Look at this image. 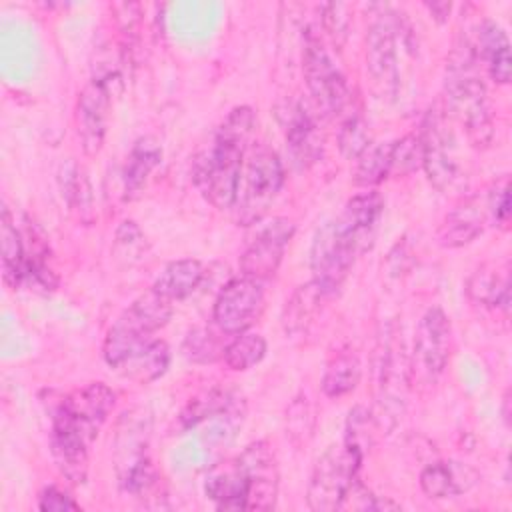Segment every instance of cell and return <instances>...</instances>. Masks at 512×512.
Masks as SVG:
<instances>
[{
  "label": "cell",
  "mask_w": 512,
  "mask_h": 512,
  "mask_svg": "<svg viewBox=\"0 0 512 512\" xmlns=\"http://www.w3.org/2000/svg\"><path fill=\"white\" fill-rule=\"evenodd\" d=\"M254 124L256 116L250 106L232 108L216 128L210 146L192 162L194 186L218 210L234 206Z\"/></svg>",
  "instance_id": "cell-1"
},
{
  "label": "cell",
  "mask_w": 512,
  "mask_h": 512,
  "mask_svg": "<svg viewBox=\"0 0 512 512\" xmlns=\"http://www.w3.org/2000/svg\"><path fill=\"white\" fill-rule=\"evenodd\" d=\"M476 54L468 38L460 40L446 66L448 108L464 124L468 140L476 148H486L494 138L492 116L486 98V86L474 72Z\"/></svg>",
  "instance_id": "cell-2"
},
{
  "label": "cell",
  "mask_w": 512,
  "mask_h": 512,
  "mask_svg": "<svg viewBox=\"0 0 512 512\" xmlns=\"http://www.w3.org/2000/svg\"><path fill=\"white\" fill-rule=\"evenodd\" d=\"M284 184V168L278 154L258 144L242 164L238 194L234 200V220L240 226L258 224Z\"/></svg>",
  "instance_id": "cell-3"
},
{
  "label": "cell",
  "mask_w": 512,
  "mask_h": 512,
  "mask_svg": "<svg viewBox=\"0 0 512 512\" xmlns=\"http://www.w3.org/2000/svg\"><path fill=\"white\" fill-rule=\"evenodd\" d=\"M362 456L364 452L358 446L344 440L338 446H330L318 458L306 490L310 510L334 512L342 508L348 490L358 480Z\"/></svg>",
  "instance_id": "cell-4"
},
{
  "label": "cell",
  "mask_w": 512,
  "mask_h": 512,
  "mask_svg": "<svg viewBox=\"0 0 512 512\" xmlns=\"http://www.w3.org/2000/svg\"><path fill=\"white\" fill-rule=\"evenodd\" d=\"M362 252L364 246L352 234L342 230L336 220L324 222L316 230L310 248L312 280L326 296L336 294L352 270L356 256Z\"/></svg>",
  "instance_id": "cell-5"
},
{
  "label": "cell",
  "mask_w": 512,
  "mask_h": 512,
  "mask_svg": "<svg viewBox=\"0 0 512 512\" xmlns=\"http://www.w3.org/2000/svg\"><path fill=\"white\" fill-rule=\"evenodd\" d=\"M148 418L144 412L124 414L116 434V470L124 492L142 496L156 484V472L148 458Z\"/></svg>",
  "instance_id": "cell-6"
},
{
  "label": "cell",
  "mask_w": 512,
  "mask_h": 512,
  "mask_svg": "<svg viewBox=\"0 0 512 512\" xmlns=\"http://www.w3.org/2000/svg\"><path fill=\"white\" fill-rule=\"evenodd\" d=\"M302 72L316 110L328 118L340 114L348 102L346 78L342 76L312 28H308L304 36Z\"/></svg>",
  "instance_id": "cell-7"
},
{
  "label": "cell",
  "mask_w": 512,
  "mask_h": 512,
  "mask_svg": "<svg viewBox=\"0 0 512 512\" xmlns=\"http://www.w3.org/2000/svg\"><path fill=\"white\" fill-rule=\"evenodd\" d=\"M50 448L60 474L72 484H84L88 474V446L94 440L64 408L62 398L50 408Z\"/></svg>",
  "instance_id": "cell-8"
},
{
  "label": "cell",
  "mask_w": 512,
  "mask_h": 512,
  "mask_svg": "<svg viewBox=\"0 0 512 512\" xmlns=\"http://www.w3.org/2000/svg\"><path fill=\"white\" fill-rule=\"evenodd\" d=\"M418 136L422 142V168L430 184L444 194L458 190L464 184V176L452 156V138L438 110L426 114Z\"/></svg>",
  "instance_id": "cell-9"
},
{
  "label": "cell",
  "mask_w": 512,
  "mask_h": 512,
  "mask_svg": "<svg viewBox=\"0 0 512 512\" xmlns=\"http://www.w3.org/2000/svg\"><path fill=\"white\" fill-rule=\"evenodd\" d=\"M264 308V288L260 280L234 278L222 286L214 300L212 320L224 334L246 332Z\"/></svg>",
  "instance_id": "cell-10"
},
{
  "label": "cell",
  "mask_w": 512,
  "mask_h": 512,
  "mask_svg": "<svg viewBox=\"0 0 512 512\" xmlns=\"http://www.w3.org/2000/svg\"><path fill=\"white\" fill-rule=\"evenodd\" d=\"M452 344V326L446 312L438 306H432L420 318L416 338H414V360L410 364L412 372L436 380L450 358Z\"/></svg>",
  "instance_id": "cell-11"
},
{
  "label": "cell",
  "mask_w": 512,
  "mask_h": 512,
  "mask_svg": "<svg viewBox=\"0 0 512 512\" xmlns=\"http://www.w3.org/2000/svg\"><path fill=\"white\" fill-rule=\"evenodd\" d=\"M294 232L296 226L288 218H272V222L262 226L240 256L242 276L260 282L272 278L282 264L286 246Z\"/></svg>",
  "instance_id": "cell-12"
},
{
  "label": "cell",
  "mask_w": 512,
  "mask_h": 512,
  "mask_svg": "<svg viewBox=\"0 0 512 512\" xmlns=\"http://www.w3.org/2000/svg\"><path fill=\"white\" fill-rule=\"evenodd\" d=\"M234 462L248 484L246 510H272L278 498V466L272 446L266 440H256Z\"/></svg>",
  "instance_id": "cell-13"
},
{
  "label": "cell",
  "mask_w": 512,
  "mask_h": 512,
  "mask_svg": "<svg viewBox=\"0 0 512 512\" xmlns=\"http://www.w3.org/2000/svg\"><path fill=\"white\" fill-rule=\"evenodd\" d=\"M112 82L94 76L80 92L76 104V126L84 154L94 156L100 152L108 126V112L112 102Z\"/></svg>",
  "instance_id": "cell-14"
},
{
  "label": "cell",
  "mask_w": 512,
  "mask_h": 512,
  "mask_svg": "<svg viewBox=\"0 0 512 512\" xmlns=\"http://www.w3.org/2000/svg\"><path fill=\"white\" fill-rule=\"evenodd\" d=\"M398 22L392 14H382L368 26L366 34V68L372 80L382 88V94H396L398 58H396Z\"/></svg>",
  "instance_id": "cell-15"
},
{
  "label": "cell",
  "mask_w": 512,
  "mask_h": 512,
  "mask_svg": "<svg viewBox=\"0 0 512 512\" xmlns=\"http://www.w3.org/2000/svg\"><path fill=\"white\" fill-rule=\"evenodd\" d=\"M278 118L284 128L286 146L298 168H308L320 160L324 138L314 114L302 102H284L278 106Z\"/></svg>",
  "instance_id": "cell-16"
},
{
  "label": "cell",
  "mask_w": 512,
  "mask_h": 512,
  "mask_svg": "<svg viewBox=\"0 0 512 512\" xmlns=\"http://www.w3.org/2000/svg\"><path fill=\"white\" fill-rule=\"evenodd\" d=\"M64 408L70 416L96 438L100 426L106 422L108 414L116 404V392L104 382H90L66 396H62Z\"/></svg>",
  "instance_id": "cell-17"
},
{
  "label": "cell",
  "mask_w": 512,
  "mask_h": 512,
  "mask_svg": "<svg viewBox=\"0 0 512 512\" xmlns=\"http://www.w3.org/2000/svg\"><path fill=\"white\" fill-rule=\"evenodd\" d=\"M478 480V470L458 460H438L420 472V488L428 498L434 500L460 496L474 488Z\"/></svg>",
  "instance_id": "cell-18"
},
{
  "label": "cell",
  "mask_w": 512,
  "mask_h": 512,
  "mask_svg": "<svg viewBox=\"0 0 512 512\" xmlns=\"http://www.w3.org/2000/svg\"><path fill=\"white\" fill-rule=\"evenodd\" d=\"M382 212H384L382 194L376 190H368L352 196L344 204V210L340 212V216L334 220L342 230L352 234L364 246V250H368Z\"/></svg>",
  "instance_id": "cell-19"
},
{
  "label": "cell",
  "mask_w": 512,
  "mask_h": 512,
  "mask_svg": "<svg viewBox=\"0 0 512 512\" xmlns=\"http://www.w3.org/2000/svg\"><path fill=\"white\" fill-rule=\"evenodd\" d=\"M484 230V208L478 198H464L454 206L438 228V242L444 248H462L476 240Z\"/></svg>",
  "instance_id": "cell-20"
},
{
  "label": "cell",
  "mask_w": 512,
  "mask_h": 512,
  "mask_svg": "<svg viewBox=\"0 0 512 512\" xmlns=\"http://www.w3.org/2000/svg\"><path fill=\"white\" fill-rule=\"evenodd\" d=\"M172 316V302L154 292L152 288L140 294L116 320L114 324L144 336H152L164 328Z\"/></svg>",
  "instance_id": "cell-21"
},
{
  "label": "cell",
  "mask_w": 512,
  "mask_h": 512,
  "mask_svg": "<svg viewBox=\"0 0 512 512\" xmlns=\"http://www.w3.org/2000/svg\"><path fill=\"white\" fill-rule=\"evenodd\" d=\"M162 162V146L152 136H142L134 142L122 172L124 200H134L146 186L152 170Z\"/></svg>",
  "instance_id": "cell-22"
},
{
  "label": "cell",
  "mask_w": 512,
  "mask_h": 512,
  "mask_svg": "<svg viewBox=\"0 0 512 512\" xmlns=\"http://www.w3.org/2000/svg\"><path fill=\"white\" fill-rule=\"evenodd\" d=\"M472 300L508 314L510 310V268L508 264H484L468 280Z\"/></svg>",
  "instance_id": "cell-23"
},
{
  "label": "cell",
  "mask_w": 512,
  "mask_h": 512,
  "mask_svg": "<svg viewBox=\"0 0 512 512\" xmlns=\"http://www.w3.org/2000/svg\"><path fill=\"white\" fill-rule=\"evenodd\" d=\"M204 266L196 258H180L168 262L152 284V290L170 302L188 298L202 282Z\"/></svg>",
  "instance_id": "cell-24"
},
{
  "label": "cell",
  "mask_w": 512,
  "mask_h": 512,
  "mask_svg": "<svg viewBox=\"0 0 512 512\" xmlns=\"http://www.w3.org/2000/svg\"><path fill=\"white\" fill-rule=\"evenodd\" d=\"M168 364H170L168 344L164 340L154 338L144 348H140L138 352L128 356L114 370L132 382L148 384V382H154L156 378H160L166 372Z\"/></svg>",
  "instance_id": "cell-25"
},
{
  "label": "cell",
  "mask_w": 512,
  "mask_h": 512,
  "mask_svg": "<svg viewBox=\"0 0 512 512\" xmlns=\"http://www.w3.org/2000/svg\"><path fill=\"white\" fill-rule=\"evenodd\" d=\"M0 246H2V276L10 288H22L26 276V254L20 228L10 210L2 208L0 218Z\"/></svg>",
  "instance_id": "cell-26"
},
{
  "label": "cell",
  "mask_w": 512,
  "mask_h": 512,
  "mask_svg": "<svg viewBox=\"0 0 512 512\" xmlns=\"http://www.w3.org/2000/svg\"><path fill=\"white\" fill-rule=\"evenodd\" d=\"M204 492L220 510H246L248 484L236 462L212 470V474L206 478Z\"/></svg>",
  "instance_id": "cell-27"
},
{
  "label": "cell",
  "mask_w": 512,
  "mask_h": 512,
  "mask_svg": "<svg viewBox=\"0 0 512 512\" xmlns=\"http://www.w3.org/2000/svg\"><path fill=\"white\" fill-rule=\"evenodd\" d=\"M60 188L68 208L78 216L80 222L90 224L94 220V194L84 168L74 162L62 166Z\"/></svg>",
  "instance_id": "cell-28"
},
{
  "label": "cell",
  "mask_w": 512,
  "mask_h": 512,
  "mask_svg": "<svg viewBox=\"0 0 512 512\" xmlns=\"http://www.w3.org/2000/svg\"><path fill=\"white\" fill-rule=\"evenodd\" d=\"M322 298H326V294L320 290V286L314 280L298 286L290 296V300H286V306L282 312L284 332L286 334L302 332L320 310Z\"/></svg>",
  "instance_id": "cell-29"
},
{
  "label": "cell",
  "mask_w": 512,
  "mask_h": 512,
  "mask_svg": "<svg viewBox=\"0 0 512 512\" xmlns=\"http://www.w3.org/2000/svg\"><path fill=\"white\" fill-rule=\"evenodd\" d=\"M360 376H362V364L358 356L352 352H340L328 360L322 374L320 388L324 396L340 398L358 386Z\"/></svg>",
  "instance_id": "cell-30"
},
{
  "label": "cell",
  "mask_w": 512,
  "mask_h": 512,
  "mask_svg": "<svg viewBox=\"0 0 512 512\" xmlns=\"http://www.w3.org/2000/svg\"><path fill=\"white\" fill-rule=\"evenodd\" d=\"M392 176V142L370 144L358 158L352 180L356 186L372 188Z\"/></svg>",
  "instance_id": "cell-31"
},
{
  "label": "cell",
  "mask_w": 512,
  "mask_h": 512,
  "mask_svg": "<svg viewBox=\"0 0 512 512\" xmlns=\"http://www.w3.org/2000/svg\"><path fill=\"white\" fill-rule=\"evenodd\" d=\"M268 344L258 332H240L224 346L222 360L230 370L242 372L256 366L266 356Z\"/></svg>",
  "instance_id": "cell-32"
},
{
  "label": "cell",
  "mask_w": 512,
  "mask_h": 512,
  "mask_svg": "<svg viewBox=\"0 0 512 512\" xmlns=\"http://www.w3.org/2000/svg\"><path fill=\"white\" fill-rule=\"evenodd\" d=\"M372 144L370 140V130L368 122L360 112L350 114L338 130V150L344 158L356 160L368 146Z\"/></svg>",
  "instance_id": "cell-33"
},
{
  "label": "cell",
  "mask_w": 512,
  "mask_h": 512,
  "mask_svg": "<svg viewBox=\"0 0 512 512\" xmlns=\"http://www.w3.org/2000/svg\"><path fill=\"white\" fill-rule=\"evenodd\" d=\"M182 352L190 362L208 364V362H214L222 356L224 346H220L218 338L208 328H194L184 338Z\"/></svg>",
  "instance_id": "cell-34"
},
{
  "label": "cell",
  "mask_w": 512,
  "mask_h": 512,
  "mask_svg": "<svg viewBox=\"0 0 512 512\" xmlns=\"http://www.w3.org/2000/svg\"><path fill=\"white\" fill-rule=\"evenodd\" d=\"M422 166V142L418 134H406L392 142V174L406 176Z\"/></svg>",
  "instance_id": "cell-35"
},
{
  "label": "cell",
  "mask_w": 512,
  "mask_h": 512,
  "mask_svg": "<svg viewBox=\"0 0 512 512\" xmlns=\"http://www.w3.org/2000/svg\"><path fill=\"white\" fill-rule=\"evenodd\" d=\"M322 28L330 36L336 48H342L350 30V6L342 2H328L320 8Z\"/></svg>",
  "instance_id": "cell-36"
},
{
  "label": "cell",
  "mask_w": 512,
  "mask_h": 512,
  "mask_svg": "<svg viewBox=\"0 0 512 512\" xmlns=\"http://www.w3.org/2000/svg\"><path fill=\"white\" fill-rule=\"evenodd\" d=\"M378 424L376 418L362 406L350 410L348 422H346V442L358 446L362 452L372 444V436L376 432Z\"/></svg>",
  "instance_id": "cell-37"
},
{
  "label": "cell",
  "mask_w": 512,
  "mask_h": 512,
  "mask_svg": "<svg viewBox=\"0 0 512 512\" xmlns=\"http://www.w3.org/2000/svg\"><path fill=\"white\" fill-rule=\"evenodd\" d=\"M486 210L490 212V218L494 220L496 226L508 228L510 224V184L508 176H502L492 184V188L486 194Z\"/></svg>",
  "instance_id": "cell-38"
},
{
  "label": "cell",
  "mask_w": 512,
  "mask_h": 512,
  "mask_svg": "<svg viewBox=\"0 0 512 512\" xmlns=\"http://www.w3.org/2000/svg\"><path fill=\"white\" fill-rule=\"evenodd\" d=\"M226 402H228V396H226V394L208 392V394H204L202 398L192 400V402L184 408V412L180 414V420H182L184 428H190V426L198 424L202 418H206L208 414H214V412L226 408Z\"/></svg>",
  "instance_id": "cell-39"
},
{
  "label": "cell",
  "mask_w": 512,
  "mask_h": 512,
  "mask_svg": "<svg viewBox=\"0 0 512 512\" xmlns=\"http://www.w3.org/2000/svg\"><path fill=\"white\" fill-rule=\"evenodd\" d=\"M38 508L42 512H64V510H80V504L62 488L46 486L38 494Z\"/></svg>",
  "instance_id": "cell-40"
},
{
  "label": "cell",
  "mask_w": 512,
  "mask_h": 512,
  "mask_svg": "<svg viewBox=\"0 0 512 512\" xmlns=\"http://www.w3.org/2000/svg\"><path fill=\"white\" fill-rule=\"evenodd\" d=\"M488 64V74L496 84H508L510 74H512V58H510V46H504L490 54L486 58Z\"/></svg>",
  "instance_id": "cell-41"
},
{
  "label": "cell",
  "mask_w": 512,
  "mask_h": 512,
  "mask_svg": "<svg viewBox=\"0 0 512 512\" xmlns=\"http://www.w3.org/2000/svg\"><path fill=\"white\" fill-rule=\"evenodd\" d=\"M144 240L142 230L136 226V222L132 220H124L118 230H116V244L118 246H126V248H134L140 246Z\"/></svg>",
  "instance_id": "cell-42"
},
{
  "label": "cell",
  "mask_w": 512,
  "mask_h": 512,
  "mask_svg": "<svg viewBox=\"0 0 512 512\" xmlns=\"http://www.w3.org/2000/svg\"><path fill=\"white\" fill-rule=\"evenodd\" d=\"M426 8L430 10V14L434 16V20H438V22H444L446 18H448V14H450V8H452V4L450 2H428L426 4Z\"/></svg>",
  "instance_id": "cell-43"
},
{
  "label": "cell",
  "mask_w": 512,
  "mask_h": 512,
  "mask_svg": "<svg viewBox=\"0 0 512 512\" xmlns=\"http://www.w3.org/2000/svg\"><path fill=\"white\" fill-rule=\"evenodd\" d=\"M508 406H510V392L504 394V404H502V416H504L506 424L510 422V410H508Z\"/></svg>",
  "instance_id": "cell-44"
}]
</instances>
